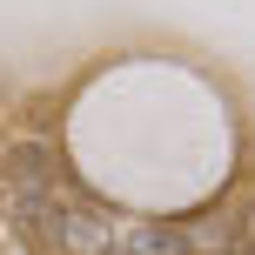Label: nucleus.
<instances>
[{
	"label": "nucleus",
	"mask_w": 255,
	"mask_h": 255,
	"mask_svg": "<svg viewBox=\"0 0 255 255\" xmlns=\"http://www.w3.org/2000/svg\"><path fill=\"white\" fill-rule=\"evenodd\" d=\"M7 208H13V195H7V188H0V222H7Z\"/></svg>",
	"instance_id": "5"
},
{
	"label": "nucleus",
	"mask_w": 255,
	"mask_h": 255,
	"mask_svg": "<svg viewBox=\"0 0 255 255\" xmlns=\"http://www.w3.org/2000/svg\"><path fill=\"white\" fill-rule=\"evenodd\" d=\"M128 249L134 255H188V235H181L175 222H141V229L128 235Z\"/></svg>",
	"instance_id": "3"
},
{
	"label": "nucleus",
	"mask_w": 255,
	"mask_h": 255,
	"mask_svg": "<svg viewBox=\"0 0 255 255\" xmlns=\"http://www.w3.org/2000/svg\"><path fill=\"white\" fill-rule=\"evenodd\" d=\"M7 181L13 188H54L61 181V154L47 141H13L7 148Z\"/></svg>",
	"instance_id": "2"
},
{
	"label": "nucleus",
	"mask_w": 255,
	"mask_h": 255,
	"mask_svg": "<svg viewBox=\"0 0 255 255\" xmlns=\"http://www.w3.org/2000/svg\"><path fill=\"white\" fill-rule=\"evenodd\" d=\"M242 242H249V249H255V202H249V208H242Z\"/></svg>",
	"instance_id": "4"
},
{
	"label": "nucleus",
	"mask_w": 255,
	"mask_h": 255,
	"mask_svg": "<svg viewBox=\"0 0 255 255\" xmlns=\"http://www.w3.org/2000/svg\"><path fill=\"white\" fill-rule=\"evenodd\" d=\"M115 229L94 202H61V255H108Z\"/></svg>",
	"instance_id": "1"
},
{
	"label": "nucleus",
	"mask_w": 255,
	"mask_h": 255,
	"mask_svg": "<svg viewBox=\"0 0 255 255\" xmlns=\"http://www.w3.org/2000/svg\"><path fill=\"white\" fill-rule=\"evenodd\" d=\"M108 255H134V249H121V242H115V249H108Z\"/></svg>",
	"instance_id": "7"
},
{
	"label": "nucleus",
	"mask_w": 255,
	"mask_h": 255,
	"mask_svg": "<svg viewBox=\"0 0 255 255\" xmlns=\"http://www.w3.org/2000/svg\"><path fill=\"white\" fill-rule=\"evenodd\" d=\"M229 255H255V249H249V242H242V235H235V249H229Z\"/></svg>",
	"instance_id": "6"
}]
</instances>
